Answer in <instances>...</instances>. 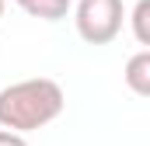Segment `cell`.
<instances>
[{"label": "cell", "mask_w": 150, "mask_h": 146, "mask_svg": "<svg viewBox=\"0 0 150 146\" xmlns=\"http://www.w3.org/2000/svg\"><path fill=\"white\" fill-rule=\"evenodd\" d=\"M67 108L63 87L49 77L18 80L0 91V129L11 132H35L42 125L56 122Z\"/></svg>", "instance_id": "6da1fadb"}, {"label": "cell", "mask_w": 150, "mask_h": 146, "mask_svg": "<svg viewBox=\"0 0 150 146\" xmlns=\"http://www.w3.org/2000/svg\"><path fill=\"white\" fill-rule=\"evenodd\" d=\"M122 0H80L77 4V35L87 45H108L122 32Z\"/></svg>", "instance_id": "7a4b0ae2"}, {"label": "cell", "mask_w": 150, "mask_h": 146, "mask_svg": "<svg viewBox=\"0 0 150 146\" xmlns=\"http://www.w3.org/2000/svg\"><path fill=\"white\" fill-rule=\"evenodd\" d=\"M122 80H126V87H129L136 98H150V49H140V52L126 63Z\"/></svg>", "instance_id": "3957f363"}, {"label": "cell", "mask_w": 150, "mask_h": 146, "mask_svg": "<svg viewBox=\"0 0 150 146\" xmlns=\"http://www.w3.org/2000/svg\"><path fill=\"white\" fill-rule=\"evenodd\" d=\"M18 7L38 21H63L70 14V0H18Z\"/></svg>", "instance_id": "277c9868"}, {"label": "cell", "mask_w": 150, "mask_h": 146, "mask_svg": "<svg viewBox=\"0 0 150 146\" xmlns=\"http://www.w3.org/2000/svg\"><path fill=\"white\" fill-rule=\"evenodd\" d=\"M133 35L140 45H150V0H140L136 7H133Z\"/></svg>", "instance_id": "5b68a950"}, {"label": "cell", "mask_w": 150, "mask_h": 146, "mask_svg": "<svg viewBox=\"0 0 150 146\" xmlns=\"http://www.w3.org/2000/svg\"><path fill=\"white\" fill-rule=\"evenodd\" d=\"M0 146H28L21 132H11V129H0Z\"/></svg>", "instance_id": "8992f818"}, {"label": "cell", "mask_w": 150, "mask_h": 146, "mask_svg": "<svg viewBox=\"0 0 150 146\" xmlns=\"http://www.w3.org/2000/svg\"><path fill=\"white\" fill-rule=\"evenodd\" d=\"M0 18H4V0H0Z\"/></svg>", "instance_id": "52a82bcc"}]
</instances>
